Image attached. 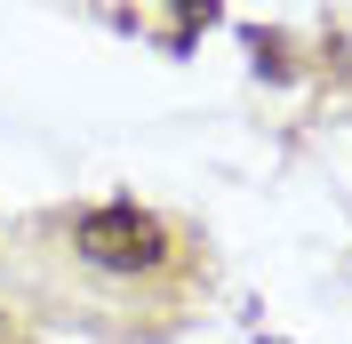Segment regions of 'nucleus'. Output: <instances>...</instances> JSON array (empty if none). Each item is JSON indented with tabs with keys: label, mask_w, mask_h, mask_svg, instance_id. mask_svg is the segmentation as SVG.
Returning <instances> with one entry per match:
<instances>
[{
	"label": "nucleus",
	"mask_w": 352,
	"mask_h": 344,
	"mask_svg": "<svg viewBox=\"0 0 352 344\" xmlns=\"http://www.w3.org/2000/svg\"><path fill=\"white\" fill-rule=\"evenodd\" d=\"M72 248L96 272H153V264H168V224L136 200H104V208L72 216Z\"/></svg>",
	"instance_id": "obj_1"
},
{
	"label": "nucleus",
	"mask_w": 352,
	"mask_h": 344,
	"mask_svg": "<svg viewBox=\"0 0 352 344\" xmlns=\"http://www.w3.org/2000/svg\"><path fill=\"white\" fill-rule=\"evenodd\" d=\"M241 41H248V56H256V72H272V80H288V72H296V65H288V41H280V32H264V24H248Z\"/></svg>",
	"instance_id": "obj_2"
}]
</instances>
